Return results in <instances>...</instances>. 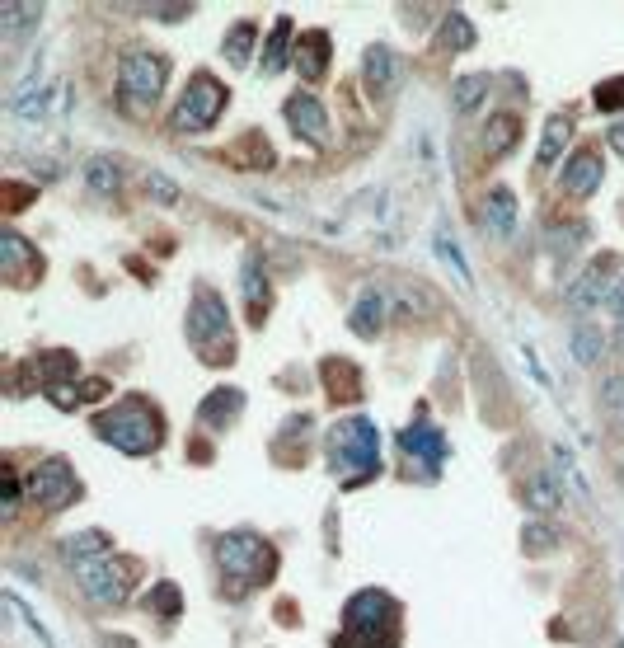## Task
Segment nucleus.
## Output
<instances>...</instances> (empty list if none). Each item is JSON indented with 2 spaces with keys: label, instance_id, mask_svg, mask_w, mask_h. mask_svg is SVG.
<instances>
[{
  "label": "nucleus",
  "instance_id": "obj_1",
  "mask_svg": "<svg viewBox=\"0 0 624 648\" xmlns=\"http://www.w3.org/2000/svg\"><path fill=\"white\" fill-rule=\"evenodd\" d=\"M329 461L334 470L357 484V479H371L381 470V437H376V423L371 418H343L334 432H329Z\"/></svg>",
  "mask_w": 624,
  "mask_h": 648
},
{
  "label": "nucleus",
  "instance_id": "obj_2",
  "mask_svg": "<svg viewBox=\"0 0 624 648\" xmlns=\"http://www.w3.org/2000/svg\"><path fill=\"white\" fill-rule=\"evenodd\" d=\"M94 432L104 437L108 447L127 451V456H146L160 442V418L146 409V404H118L108 414L94 418Z\"/></svg>",
  "mask_w": 624,
  "mask_h": 648
},
{
  "label": "nucleus",
  "instance_id": "obj_3",
  "mask_svg": "<svg viewBox=\"0 0 624 648\" xmlns=\"http://www.w3.org/2000/svg\"><path fill=\"white\" fill-rule=\"evenodd\" d=\"M160 90H165V57H160V52H132V57L118 66V94L132 113L155 108Z\"/></svg>",
  "mask_w": 624,
  "mask_h": 648
},
{
  "label": "nucleus",
  "instance_id": "obj_4",
  "mask_svg": "<svg viewBox=\"0 0 624 648\" xmlns=\"http://www.w3.org/2000/svg\"><path fill=\"white\" fill-rule=\"evenodd\" d=\"M226 99H230L226 85L216 76H207V71H198V76L188 80L179 108H174V127H179V132H207V127L221 118Z\"/></svg>",
  "mask_w": 624,
  "mask_h": 648
},
{
  "label": "nucleus",
  "instance_id": "obj_5",
  "mask_svg": "<svg viewBox=\"0 0 624 648\" xmlns=\"http://www.w3.org/2000/svg\"><path fill=\"white\" fill-rule=\"evenodd\" d=\"M76 578L85 587V597L94 606H118L127 597V578H132V564L127 559H90V564H76Z\"/></svg>",
  "mask_w": 624,
  "mask_h": 648
},
{
  "label": "nucleus",
  "instance_id": "obj_6",
  "mask_svg": "<svg viewBox=\"0 0 624 648\" xmlns=\"http://www.w3.org/2000/svg\"><path fill=\"white\" fill-rule=\"evenodd\" d=\"M29 498L38 503V508H47V512H61L71 498L80 494V484H76V475H71V465L61 461V456H47L43 465H33L29 470Z\"/></svg>",
  "mask_w": 624,
  "mask_h": 648
},
{
  "label": "nucleus",
  "instance_id": "obj_7",
  "mask_svg": "<svg viewBox=\"0 0 624 648\" xmlns=\"http://www.w3.org/2000/svg\"><path fill=\"white\" fill-rule=\"evenodd\" d=\"M216 555H221V569L230 583H254L268 564V545L254 531H230V536H221Z\"/></svg>",
  "mask_w": 624,
  "mask_h": 648
},
{
  "label": "nucleus",
  "instance_id": "obj_8",
  "mask_svg": "<svg viewBox=\"0 0 624 648\" xmlns=\"http://www.w3.org/2000/svg\"><path fill=\"white\" fill-rule=\"evenodd\" d=\"M230 334V320H226V301L212 292H198L193 296V306H188V343L193 348H212V343H226Z\"/></svg>",
  "mask_w": 624,
  "mask_h": 648
},
{
  "label": "nucleus",
  "instance_id": "obj_9",
  "mask_svg": "<svg viewBox=\"0 0 624 648\" xmlns=\"http://www.w3.org/2000/svg\"><path fill=\"white\" fill-rule=\"evenodd\" d=\"M390 620H395V602L385 597V592H376V587H366V592H357L348 602V634L352 639H376V634L390 630Z\"/></svg>",
  "mask_w": 624,
  "mask_h": 648
},
{
  "label": "nucleus",
  "instance_id": "obj_10",
  "mask_svg": "<svg viewBox=\"0 0 624 648\" xmlns=\"http://www.w3.org/2000/svg\"><path fill=\"white\" fill-rule=\"evenodd\" d=\"M282 113H287V123H291V132H296V137L315 141V146H324V141H329V113H324V104L315 99V94H291Z\"/></svg>",
  "mask_w": 624,
  "mask_h": 648
},
{
  "label": "nucleus",
  "instance_id": "obj_11",
  "mask_svg": "<svg viewBox=\"0 0 624 648\" xmlns=\"http://www.w3.org/2000/svg\"><path fill=\"white\" fill-rule=\"evenodd\" d=\"M362 76H366V90L376 94V99H390L399 85V76H404V62L395 57V47H366V62H362Z\"/></svg>",
  "mask_w": 624,
  "mask_h": 648
},
{
  "label": "nucleus",
  "instance_id": "obj_12",
  "mask_svg": "<svg viewBox=\"0 0 624 648\" xmlns=\"http://www.w3.org/2000/svg\"><path fill=\"white\" fill-rule=\"evenodd\" d=\"M610 268H615L610 259H596L592 268H587V273L573 282V292H568V306H573V310H596L601 301H610V292H615V282H610Z\"/></svg>",
  "mask_w": 624,
  "mask_h": 648
},
{
  "label": "nucleus",
  "instance_id": "obj_13",
  "mask_svg": "<svg viewBox=\"0 0 624 648\" xmlns=\"http://www.w3.org/2000/svg\"><path fill=\"white\" fill-rule=\"evenodd\" d=\"M596 188H601V155L578 151L564 165V193H573V198H592Z\"/></svg>",
  "mask_w": 624,
  "mask_h": 648
},
{
  "label": "nucleus",
  "instance_id": "obj_14",
  "mask_svg": "<svg viewBox=\"0 0 624 648\" xmlns=\"http://www.w3.org/2000/svg\"><path fill=\"white\" fill-rule=\"evenodd\" d=\"M512 226H517V198H512V188H493L484 202V231L488 235H512Z\"/></svg>",
  "mask_w": 624,
  "mask_h": 648
},
{
  "label": "nucleus",
  "instance_id": "obj_15",
  "mask_svg": "<svg viewBox=\"0 0 624 648\" xmlns=\"http://www.w3.org/2000/svg\"><path fill=\"white\" fill-rule=\"evenodd\" d=\"M526 508L531 512H559L564 508V484H559V475L535 470V475L526 479Z\"/></svg>",
  "mask_w": 624,
  "mask_h": 648
},
{
  "label": "nucleus",
  "instance_id": "obj_16",
  "mask_svg": "<svg viewBox=\"0 0 624 648\" xmlns=\"http://www.w3.org/2000/svg\"><path fill=\"white\" fill-rule=\"evenodd\" d=\"M240 409H244V395L235 386L230 390H212V395H207V400H202V423H207V428H226V423H235V418H240Z\"/></svg>",
  "mask_w": 624,
  "mask_h": 648
},
{
  "label": "nucleus",
  "instance_id": "obj_17",
  "mask_svg": "<svg viewBox=\"0 0 624 648\" xmlns=\"http://www.w3.org/2000/svg\"><path fill=\"white\" fill-rule=\"evenodd\" d=\"M381 324H385V292L381 287H366L362 301H357V310H352V329H357L362 339H371Z\"/></svg>",
  "mask_w": 624,
  "mask_h": 648
},
{
  "label": "nucleus",
  "instance_id": "obj_18",
  "mask_svg": "<svg viewBox=\"0 0 624 648\" xmlns=\"http://www.w3.org/2000/svg\"><path fill=\"white\" fill-rule=\"evenodd\" d=\"M568 137H573V123H568L564 113H554V118L545 123V141H540V155H535V165H540V170H549V165L559 160V151L568 146Z\"/></svg>",
  "mask_w": 624,
  "mask_h": 648
},
{
  "label": "nucleus",
  "instance_id": "obj_19",
  "mask_svg": "<svg viewBox=\"0 0 624 648\" xmlns=\"http://www.w3.org/2000/svg\"><path fill=\"white\" fill-rule=\"evenodd\" d=\"M324 62H329V38L324 33H305L301 47H296V66L305 71V80H320Z\"/></svg>",
  "mask_w": 624,
  "mask_h": 648
},
{
  "label": "nucleus",
  "instance_id": "obj_20",
  "mask_svg": "<svg viewBox=\"0 0 624 648\" xmlns=\"http://www.w3.org/2000/svg\"><path fill=\"white\" fill-rule=\"evenodd\" d=\"M61 550H66V559H71V564H90V559H104L113 545H108L104 531H80V536H66V545H61Z\"/></svg>",
  "mask_w": 624,
  "mask_h": 648
},
{
  "label": "nucleus",
  "instance_id": "obj_21",
  "mask_svg": "<svg viewBox=\"0 0 624 648\" xmlns=\"http://www.w3.org/2000/svg\"><path fill=\"white\" fill-rule=\"evenodd\" d=\"M85 184H90L94 193H118L122 188V160H113V155H94L90 165H85Z\"/></svg>",
  "mask_w": 624,
  "mask_h": 648
},
{
  "label": "nucleus",
  "instance_id": "obj_22",
  "mask_svg": "<svg viewBox=\"0 0 624 648\" xmlns=\"http://www.w3.org/2000/svg\"><path fill=\"white\" fill-rule=\"evenodd\" d=\"M573 357L587 362V367H596V362L606 357V334H601V324H578V329H573Z\"/></svg>",
  "mask_w": 624,
  "mask_h": 648
},
{
  "label": "nucleus",
  "instance_id": "obj_23",
  "mask_svg": "<svg viewBox=\"0 0 624 648\" xmlns=\"http://www.w3.org/2000/svg\"><path fill=\"white\" fill-rule=\"evenodd\" d=\"M287 43H291V19H277L273 38L263 47V76H277V71L287 66Z\"/></svg>",
  "mask_w": 624,
  "mask_h": 648
},
{
  "label": "nucleus",
  "instance_id": "obj_24",
  "mask_svg": "<svg viewBox=\"0 0 624 648\" xmlns=\"http://www.w3.org/2000/svg\"><path fill=\"white\" fill-rule=\"evenodd\" d=\"M484 99H488V76H460L456 85H451V104H456L460 113H474Z\"/></svg>",
  "mask_w": 624,
  "mask_h": 648
},
{
  "label": "nucleus",
  "instance_id": "obj_25",
  "mask_svg": "<svg viewBox=\"0 0 624 648\" xmlns=\"http://www.w3.org/2000/svg\"><path fill=\"white\" fill-rule=\"evenodd\" d=\"M29 259H33V249L24 245L15 231L0 235V273H5V278H19V268H24Z\"/></svg>",
  "mask_w": 624,
  "mask_h": 648
},
{
  "label": "nucleus",
  "instance_id": "obj_26",
  "mask_svg": "<svg viewBox=\"0 0 624 648\" xmlns=\"http://www.w3.org/2000/svg\"><path fill=\"white\" fill-rule=\"evenodd\" d=\"M254 38H259V29L249 24V19H240L235 29L226 33V62L235 66H249V52H254Z\"/></svg>",
  "mask_w": 624,
  "mask_h": 648
},
{
  "label": "nucleus",
  "instance_id": "obj_27",
  "mask_svg": "<svg viewBox=\"0 0 624 648\" xmlns=\"http://www.w3.org/2000/svg\"><path fill=\"white\" fill-rule=\"evenodd\" d=\"M517 132H521L517 113H498V118H488V151H493V155L512 151V141H517Z\"/></svg>",
  "mask_w": 624,
  "mask_h": 648
},
{
  "label": "nucleus",
  "instance_id": "obj_28",
  "mask_svg": "<svg viewBox=\"0 0 624 648\" xmlns=\"http://www.w3.org/2000/svg\"><path fill=\"white\" fill-rule=\"evenodd\" d=\"M521 550L526 555H549V550H559V531L545 522H526L521 526Z\"/></svg>",
  "mask_w": 624,
  "mask_h": 648
},
{
  "label": "nucleus",
  "instance_id": "obj_29",
  "mask_svg": "<svg viewBox=\"0 0 624 648\" xmlns=\"http://www.w3.org/2000/svg\"><path fill=\"white\" fill-rule=\"evenodd\" d=\"M404 451H409V456H427V465L437 470V461H442V437H437V432H423V428H409L404 432Z\"/></svg>",
  "mask_w": 624,
  "mask_h": 648
},
{
  "label": "nucleus",
  "instance_id": "obj_30",
  "mask_svg": "<svg viewBox=\"0 0 624 648\" xmlns=\"http://www.w3.org/2000/svg\"><path fill=\"white\" fill-rule=\"evenodd\" d=\"M470 43H474V24H470V19L460 15V10H456V15H446L442 19V47H451V52H465Z\"/></svg>",
  "mask_w": 624,
  "mask_h": 648
},
{
  "label": "nucleus",
  "instance_id": "obj_31",
  "mask_svg": "<svg viewBox=\"0 0 624 648\" xmlns=\"http://www.w3.org/2000/svg\"><path fill=\"white\" fill-rule=\"evenodd\" d=\"M38 15H43L38 5H15V0H5V5H0V24H5V38H15V33H24Z\"/></svg>",
  "mask_w": 624,
  "mask_h": 648
},
{
  "label": "nucleus",
  "instance_id": "obj_32",
  "mask_svg": "<svg viewBox=\"0 0 624 648\" xmlns=\"http://www.w3.org/2000/svg\"><path fill=\"white\" fill-rule=\"evenodd\" d=\"M244 301L254 306V315H259V301H268V282L259 278V259L244 263Z\"/></svg>",
  "mask_w": 624,
  "mask_h": 648
},
{
  "label": "nucleus",
  "instance_id": "obj_33",
  "mask_svg": "<svg viewBox=\"0 0 624 648\" xmlns=\"http://www.w3.org/2000/svg\"><path fill=\"white\" fill-rule=\"evenodd\" d=\"M437 254H442V259L451 263V268H456V273H460V282H470V268H465V259H460L456 240H451V235H446V226H442V231H437Z\"/></svg>",
  "mask_w": 624,
  "mask_h": 648
},
{
  "label": "nucleus",
  "instance_id": "obj_34",
  "mask_svg": "<svg viewBox=\"0 0 624 648\" xmlns=\"http://www.w3.org/2000/svg\"><path fill=\"white\" fill-rule=\"evenodd\" d=\"M596 108H624V76L596 85Z\"/></svg>",
  "mask_w": 624,
  "mask_h": 648
},
{
  "label": "nucleus",
  "instance_id": "obj_35",
  "mask_svg": "<svg viewBox=\"0 0 624 648\" xmlns=\"http://www.w3.org/2000/svg\"><path fill=\"white\" fill-rule=\"evenodd\" d=\"M155 606H160L165 616H174V611H179V592H174V583H160V587H155Z\"/></svg>",
  "mask_w": 624,
  "mask_h": 648
},
{
  "label": "nucleus",
  "instance_id": "obj_36",
  "mask_svg": "<svg viewBox=\"0 0 624 648\" xmlns=\"http://www.w3.org/2000/svg\"><path fill=\"white\" fill-rule=\"evenodd\" d=\"M146 188H151L160 202H174V198H179V188L169 184V179H160V174H151V179H146Z\"/></svg>",
  "mask_w": 624,
  "mask_h": 648
},
{
  "label": "nucleus",
  "instance_id": "obj_37",
  "mask_svg": "<svg viewBox=\"0 0 624 648\" xmlns=\"http://www.w3.org/2000/svg\"><path fill=\"white\" fill-rule=\"evenodd\" d=\"M19 508V475L5 465V512H15Z\"/></svg>",
  "mask_w": 624,
  "mask_h": 648
},
{
  "label": "nucleus",
  "instance_id": "obj_38",
  "mask_svg": "<svg viewBox=\"0 0 624 648\" xmlns=\"http://www.w3.org/2000/svg\"><path fill=\"white\" fill-rule=\"evenodd\" d=\"M606 404L610 409H624V381H606Z\"/></svg>",
  "mask_w": 624,
  "mask_h": 648
},
{
  "label": "nucleus",
  "instance_id": "obj_39",
  "mask_svg": "<svg viewBox=\"0 0 624 648\" xmlns=\"http://www.w3.org/2000/svg\"><path fill=\"white\" fill-rule=\"evenodd\" d=\"M606 137H610V151H615V155L624 160V123H615V127L606 132Z\"/></svg>",
  "mask_w": 624,
  "mask_h": 648
}]
</instances>
